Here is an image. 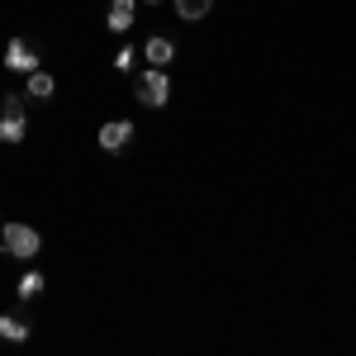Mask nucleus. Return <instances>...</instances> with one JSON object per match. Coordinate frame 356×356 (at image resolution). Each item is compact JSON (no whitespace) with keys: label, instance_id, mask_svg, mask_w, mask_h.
<instances>
[{"label":"nucleus","instance_id":"1","mask_svg":"<svg viewBox=\"0 0 356 356\" xmlns=\"http://www.w3.org/2000/svg\"><path fill=\"white\" fill-rule=\"evenodd\" d=\"M0 252L5 257H15V261H38V252H43V233L33 228V223H0Z\"/></svg>","mask_w":356,"mask_h":356},{"label":"nucleus","instance_id":"2","mask_svg":"<svg viewBox=\"0 0 356 356\" xmlns=\"http://www.w3.org/2000/svg\"><path fill=\"white\" fill-rule=\"evenodd\" d=\"M134 95H138L143 110H162L166 100H171V76H166V67H147L134 81Z\"/></svg>","mask_w":356,"mask_h":356},{"label":"nucleus","instance_id":"3","mask_svg":"<svg viewBox=\"0 0 356 356\" xmlns=\"http://www.w3.org/2000/svg\"><path fill=\"white\" fill-rule=\"evenodd\" d=\"M38 62H43V53H38L29 38H10V43H5V67H10V72H24L29 76Z\"/></svg>","mask_w":356,"mask_h":356},{"label":"nucleus","instance_id":"4","mask_svg":"<svg viewBox=\"0 0 356 356\" xmlns=\"http://www.w3.org/2000/svg\"><path fill=\"white\" fill-rule=\"evenodd\" d=\"M95 143H100L105 152H124V147L134 143V124H129V119H110V124H100Z\"/></svg>","mask_w":356,"mask_h":356},{"label":"nucleus","instance_id":"5","mask_svg":"<svg viewBox=\"0 0 356 356\" xmlns=\"http://www.w3.org/2000/svg\"><path fill=\"white\" fill-rule=\"evenodd\" d=\"M138 53L147 57V67H171V62H176V43H171L166 33H152V38H147Z\"/></svg>","mask_w":356,"mask_h":356},{"label":"nucleus","instance_id":"6","mask_svg":"<svg viewBox=\"0 0 356 356\" xmlns=\"http://www.w3.org/2000/svg\"><path fill=\"white\" fill-rule=\"evenodd\" d=\"M138 19V0H110V10H105V24L114 33H124V29H134Z\"/></svg>","mask_w":356,"mask_h":356},{"label":"nucleus","instance_id":"7","mask_svg":"<svg viewBox=\"0 0 356 356\" xmlns=\"http://www.w3.org/2000/svg\"><path fill=\"white\" fill-rule=\"evenodd\" d=\"M24 95H29V100H53V95H57V81H53V72H43V67H33V72H29V81H24Z\"/></svg>","mask_w":356,"mask_h":356},{"label":"nucleus","instance_id":"8","mask_svg":"<svg viewBox=\"0 0 356 356\" xmlns=\"http://www.w3.org/2000/svg\"><path fill=\"white\" fill-rule=\"evenodd\" d=\"M24 134H29L24 114H5L0 110V143H24Z\"/></svg>","mask_w":356,"mask_h":356},{"label":"nucleus","instance_id":"9","mask_svg":"<svg viewBox=\"0 0 356 356\" xmlns=\"http://www.w3.org/2000/svg\"><path fill=\"white\" fill-rule=\"evenodd\" d=\"M171 5H176V15H181L186 24H200V19L214 10V0H171Z\"/></svg>","mask_w":356,"mask_h":356},{"label":"nucleus","instance_id":"10","mask_svg":"<svg viewBox=\"0 0 356 356\" xmlns=\"http://www.w3.org/2000/svg\"><path fill=\"white\" fill-rule=\"evenodd\" d=\"M0 337H5V342H24L29 323L19 318V314H0Z\"/></svg>","mask_w":356,"mask_h":356},{"label":"nucleus","instance_id":"11","mask_svg":"<svg viewBox=\"0 0 356 356\" xmlns=\"http://www.w3.org/2000/svg\"><path fill=\"white\" fill-rule=\"evenodd\" d=\"M15 295H19V300H38V295H43V275L24 271L19 280H15Z\"/></svg>","mask_w":356,"mask_h":356},{"label":"nucleus","instance_id":"12","mask_svg":"<svg viewBox=\"0 0 356 356\" xmlns=\"http://www.w3.org/2000/svg\"><path fill=\"white\" fill-rule=\"evenodd\" d=\"M0 110L5 114H24V90H5V95H0Z\"/></svg>","mask_w":356,"mask_h":356},{"label":"nucleus","instance_id":"13","mask_svg":"<svg viewBox=\"0 0 356 356\" xmlns=\"http://www.w3.org/2000/svg\"><path fill=\"white\" fill-rule=\"evenodd\" d=\"M134 57H138V48H119V53H114V72H129Z\"/></svg>","mask_w":356,"mask_h":356},{"label":"nucleus","instance_id":"14","mask_svg":"<svg viewBox=\"0 0 356 356\" xmlns=\"http://www.w3.org/2000/svg\"><path fill=\"white\" fill-rule=\"evenodd\" d=\"M147 5H157V0H147Z\"/></svg>","mask_w":356,"mask_h":356}]
</instances>
